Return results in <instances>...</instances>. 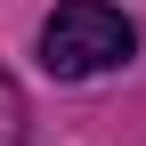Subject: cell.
Masks as SVG:
<instances>
[{
	"label": "cell",
	"mask_w": 146,
	"mask_h": 146,
	"mask_svg": "<svg viewBox=\"0 0 146 146\" xmlns=\"http://www.w3.org/2000/svg\"><path fill=\"white\" fill-rule=\"evenodd\" d=\"M130 57H138V25L114 0H57L49 25H41V65L57 81H98Z\"/></svg>",
	"instance_id": "obj_1"
},
{
	"label": "cell",
	"mask_w": 146,
	"mask_h": 146,
	"mask_svg": "<svg viewBox=\"0 0 146 146\" xmlns=\"http://www.w3.org/2000/svg\"><path fill=\"white\" fill-rule=\"evenodd\" d=\"M25 122H33V106H25V89H16L8 73H0V146H25V138H33Z\"/></svg>",
	"instance_id": "obj_2"
}]
</instances>
